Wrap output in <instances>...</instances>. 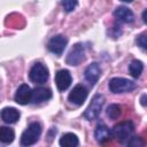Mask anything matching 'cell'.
<instances>
[{
	"instance_id": "4fadbf2b",
	"label": "cell",
	"mask_w": 147,
	"mask_h": 147,
	"mask_svg": "<svg viewBox=\"0 0 147 147\" xmlns=\"http://www.w3.org/2000/svg\"><path fill=\"white\" fill-rule=\"evenodd\" d=\"M52 98V91L48 87H36L32 90V102L33 103H41L47 101Z\"/></svg>"
},
{
	"instance_id": "44dd1931",
	"label": "cell",
	"mask_w": 147,
	"mask_h": 147,
	"mask_svg": "<svg viewBox=\"0 0 147 147\" xmlns=\"http://www.w3.org/2000/svg\"><path fill=\"white\" fill-rule=\"evenodd\" d=\"M129 146H134V147H141V146H145V141L140 138V137H131L127 142H126Z\"/></svg>"
},
{
	"instance_id": "2e32d148",
	"label": "cell",
	"mask_w": 147,
	"mask_h": 147,
	"mask_svg": "<svg viewBox=\"0 0 147 147\" xmlns=\"http://www.w3.org/2000/svg\"><path fill=\"white\" fill-rule=\"evenodd\" d=\"M59 144L62 147H75V146H78L79 140H78V137L75 133L67 132V133L62 134V137L60 138Z\"/></svg>"
},
{
	"instance_id": "d6986e66",
	"label": "cell",
	"mask_w": 147,
	"mask_h": 147,
	"mask_svg": "<svg viewBox=\"0 0 147 147\" xmlns=\"http://www.w3.org/2000/svg\"><path fill=\"white\" fill-rule=\"evenodd\" d=\"M106 114L107 116L110 118V119H117L121 114H122V107L119 105H116V103H111L107 107V110H106Z\"/></svg>"
},
{
	"instance_id": "cb8c5ba5",
	"label": "cell",
	"mask_w": 147,
	"mask_h": 147,
	"mask_svg": "<svg viewBox=\"0 0 147 147\" xmlns=\"http://www.w3.org/2000/svg\"><path fill=\"white\" fill-rule=\"evenodd\" d=\"M121 1H124V2H132L133 0H121Z\"/></svg>"
},
{
	"instance_id": "7a4b0ae2",
	"label": "cell",
	"mask_w": 147,
	"mask_h": 147,
	"mask_svg": "<svg viewBox=\"0 0 147 147\" xmlns=\"http://www.w3.org/2000/svg\"><path fill=\"white\" fill-rule=\"evenodd\" d=\"M108 87L110 90V92L118 94V93H127V92H132L136 87L137 84L133 80H130L127 78H123V77H114L109 80Z\"/></svg>"
},
{
	"instance_id": "9c48e42d",
	"label": "cell",
	"mask_w": 147,
	"mask_h": 147,
	"mask_svg": "<svg viewBox=\"0 0 147 147\" xmlns=\"http://www.w3.org/2000/svg\"><path fill=\"white\" fill-rule=\"evenodd\" d=\"M14 100H15V102H17L18 105H22V106L30 103L32 100V88L28 84H22L17 88Z\"/></svg>"
},
{
	"instance_id": "30bf717a",
	"label": "cell",
	"mask_w": 147,
	"mask_h": 147,
	"mask_svg": "<svg viewBox=\"0 0 147 147\" xmlns=\"http://www.w3.org/2000/svg\"><path fill=\"white\" fill-rule=\"evenodd\" d=\"M71 82H72V78H71L69 70L61 69L55 74V84L60 92L65 91L71 85Z\"/></svg>"
},
{
	"instance_id": "6da1fadb",
	"label": "cell",
	"mask_w": 147,
	"mask_h": 147,
	"mask_svg": "<svg viewBox=\"0 0 147 147\" xmlns=\"http://www.w3.org/2000/svg\"><path fill=\"white\" fill-rule=\"evenodd\" d=\"M134 131V125L131 121H123L114 125V127L110 130L111 137L115 138L118 142L125 144L127 140L132 137Z\"/></svg>"
},
{
	"instance_id": "5bb4252c",
	"label": "cell",
	"mask_w": 147,
	"mask_h": 147,
	"mask_svg": "<svg viewBox=\"0 0 147 147\" xmlns=\"http://www.w3.org/2000/svg\"><path fill=\"white\" fill-rule=\"evenodd\" d=\"M114 16L121 21V22H124V23H132L134 21V14L131 9H129L127 7L125 6H119L115 9L114 11Z\"/></svg>"
},
{
	"instance_id": "ba28073f",
	"label": "cell",
	"mask_w": 147,
	"mask_h": 147,
	"mask_svg": "<svg viewBox=\"0 0 147 147\" xmlns=\"http://www.w3.org/2000/svg\"><path fill=\"white\" fill-rule=\"evenodd\" d=\"M87 95H88L87 88H86L84 85L78 84V85H76V86L70 91V93H69V95H68V100H69L71 103L76 105V106H82V105L85 102Z\"/></svg>"
},
{
	"instance_id": "5b68a950",
	"label": "cell",
	"mask_w": 147,
	"mask_h": 147,
	"mask_svg": "<svg viewBox=\"0 0 147 147\" xmlns=\"http://www.w3.org/2000/svg\"><path fill=\"white\" fill-rule=\"evenodd\" d=\"M48 77H49L48 69L41 62H36L29 71V78L34 84H44L47 82Z\"/></svg>"
},
{
	"instance_id": "9a60e30c",
	"label": "cell",
	"mask_w": 147,
	"mask_h": 147,
	"mask_svg": "<svg viewBox=\"0 0 147 147\" xmlns=\"http://www.w3.org/2000/svg\"><path fill=\"white\" fill-rule=\"evenodd\" d=\"M94 138L99 144H103V142L108 141L111 138L110 129L103 123L98 124L95 130H94Z\"/></svg>"
},
{
	"instance_id": "7402d4cb",
	"label": "cell",
	"mask_w": 147,
	"mask_h": 147,
	"mask_svg": "<svg viewBox=\"0 0 147 147\" xmlns=\"http://www.w3.org/2000/svg\"><path fill=\"white\" fill-rule=\"evenodd\" d=\"M136 42H137V45L145 52V51H146V46H147V44H146V32L139 34V36L137 37V39H136Z\"/></svg>"
},
{
	"instance_id": "7c38bea8",
	"label": "cell",
	"mask_w": 147,
	"mask_h": 147,
	"mask_svg": "<svg viewBox=\"0 0 147 147\" xmlns=\"http://www.w3.org/2000/svg\"><path fill=\"white\" fill-rule=\"evenodd\" d=\"M21 117V113L14 107H5L0 111V118L7 124L16 123Z\"/></svg>"
},
{
	"instance_id": "ffe728a7",
	"label": "cell",
	"mask_w": 147,
	"mask_h": 147,
	"mask_svg": "<svg viewBox=\"0 0 147 147\" xmlns=\"http://www.w3.org/2000/svg\"><path fill=\"white\" fill-rule=\"evenodd\" d=\"M61 3L63 6V9L67 13H70V11H72L77 7L78 1L77 0H61Z\"/></svg>"
},
{
	"instance_id": "277c9868",
	"label": "cell",
	"mask_w": 147,
	"mask_h": 147,
	"mask_svg": "<svg viewBox=\"0 0 147 147\" xmlns=\"http://www.w3.org/2000/svg\"><path fill=\"white\" fill-rule=\"evenodd\" d=\"M105 103V96L102 94H95L93 96V99L91 100L88 107L86 108V110L84 111L83 116L87 119V121H94L99 117L102 106Z\"/></svg>"
},
{
	"instance_id": "ac0fdd59",
	"label": "cell",
	"mask_w": 147,
	"mask_h": 147,
	"mask_svg": "<svg viewBox=\"0 0 147 147\" xmlns=\"http://www.w3.org/2000/svg\"><path fill=\"white\" fill-rule=\"evenodd\" d=\"M144 70V63L139 60H132L129 65V72L133 78H139Z\"/></svg>"
},
{
	"instance_id": "603a6c76",
	"label": "cell",
	"mask_w": 147,
	"mask_h": 147,
	"mask_svg": "<svg viewBox=\"0 0 147 147\" xmlns=\"http://www.w3.org/2000/svg\"><path fill=\"white\" fill-rule=\"evenodd\" d=\"M145 99H146V94H142V96H141V105H142V106H145V105H146Z\"/></svg>"
},
{
	"instance_id": "8992f818",
	"label": "cell",
	"mask_w": 147,
	"mask_h": 147,
	"mask_svg": "<svg viewBox=\"0 0 147 147\" xmlns=\"http://www.w3.org/2000/svg\"><path fill=\"white\" fill-rule=\"evenodd\" d=\"M85 60V47L82 42H77L72 46L70 52L67 55L65 62L69 65H78Z\"/></svg>"
},
{
	"instance_id": "3957f363",
	"label": "cell",
	"mask_w": 147,
	"mask_h": 147,
	"mask_svg": "<svg viewBox=\"0 0 147 147\" xmlns=\"http://www.w3.org/2000/svg\"><path fill=\"white\" fill-rule=\"evenodd\" d=\"M41 134V125L38 122H32L28 125L24 132L21 136V145L22 146H31L39 140Z\"/></svg>"
},
{
	"instance_id": "52a82bcc",
	"label": "cell",
	"mask_w": 147,
	"mask_h": 147,
	"mask_svg": "<svg viewBox=\"0 0 147 147\" xmlns=\"http://www.w3.org/2000/svg\"><path fill=\"white\" fill-rule=\"evenodd\" d=\"M67 44H68V38H67V37H64L63 34H56V36L52 37V38L48 40V42H47V48H48V51L52 52L53 54L60 56V55L63 53V51H64Z\"/></svg>"
},
{
	"instance_id": "8fae6325",
	"label": "cell",
	"mask_w": 147,
	"mask_h": 147,
	"mask_svg": "<svg viewBox=\"0 0 147 147\" xmlns=\"http://www.w3.org/2000/svg\"><path fill=\"white\" fill-rule=\"evenodd\" d=\"M100 75H101V69H100V65L96 62H92L91 64H88L87 68L84 71L85 79L88 82V84L91 86H94L98 83V80L100 78Z\"/></svg>"
},
{
	"instance_id": "e0dca14e",
	"label": "cell",
	"mask_w": 147,
	"mask_h": 147,
	"mask_svg": "<svg viewBox=\"0 0 147 147\" xmlns=\"http://www.w3.org/2000/svg\"><path fill=\"white\" fill-rule=\"evenodd\" d=\"M15 138V132L13 129L7 126H0V142L2 144H11Z\"/></svg>"
}]
</instances>
